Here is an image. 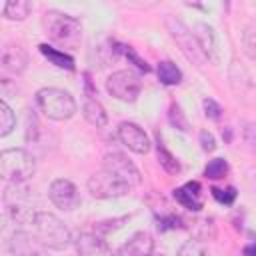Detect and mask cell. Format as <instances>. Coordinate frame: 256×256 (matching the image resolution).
I'll return each instance as SVG.
<instances>
[{"instance_id":"cell-1","label":"cell","mask_w":256,"mask_h":256,"mask_svg":"<svg viewBox=\"0 0 256 256\" xmlns=\"http://www.w3.org/2000/svg\"><path fill=\"white\" fill-rule=\"evenodd\" d=\"M32 234L40 246L50 248V250H64L70 246V242H74L68 226L52 212L38 210L34 224H32Z\"/></svg>"},{"instance_id":"cell-2","label":"cell","mask_w":256,"mask_h":256,"mask_svg":"<svg viewBox=\"0 0 256 256\" xmlns=\"http://www.w3.org/2000/svg\"><path fill=\"white\" fill-rule=\"evenodd\" d=\"M44 30L48 38L62 48H76L82 38V24L78 18L58 12V10H48L44 14Z\"/></svg>"},{"instance_id":"cell-3","label":"cell","mask_w":256,"mask_h":256,"mask_svg":"<svg viewBox=\"0 0 256 256\" xmlns=\"http://www.w3.org/2000/svg\"><path fill=\"white\" fill-rule=\"evenodd\" d=\"M36 172L34 156L24 148H6L0 152V176L10 184H24Z\"/></svg>"},{"instance_id":"cell-4","label":"cell","mask_w":256,"mask_h":256,"mask_svg":"<svg viewBox=\"0 0 256 256\" xmlns=\"http://www.w3.org/2000/svg\"><path fill=\"white\" fill-rule=\"evenodd\" d=\"M36 106L46 118L56 122L68 120L76 114V100L72 98V94L54 86L40 88L36 92Z\"/></svg>"},{"instance_id":"cell-5","label":"cell","mask_w":256,"mask_h":256,"mask_svg":"<svg viewBox=\"0 0 256 256\" xmlns=\"http://www.w3.org/2000/svg\"><path fill=\"white\" fill-rule=\"evenodd\" d=\"M88 186V192L94 196V198H100V200H108V198H120V196H126L132 186L124 180H120L118 176H114L112 172L108 170H100L96 174H92L86 182Z\"/></svg>"},{"instance_id":"cell-6","label":"cell","mask_w":256,"mask_h":256,"mask_svg":"<svg viewBox=\"0 0 256 256\" xmlns=\"http://www.w3.org/2000/svg\"><path fill=\"white\" fill-rule=\"evenodd\" d=\"M140 80L130 70H116L106 80V90L112 98L120 102H134L140 94Z\"/></svg>"},{"instance_id":"cell-7","label":"cell","mask_w":256,"mask_h":256,"mask_svg":"<svg viewBox=\"0 0 256 256\" xmlns=\"http://www.w3.org/2000/svg\"><path fill=\"white\" fill-rule=\"evenodd\" d=\"M166 26H168V30H170V36H172V38L176 40V44L180 46L182 54H184L190 62H194L196 66H200L202 60H204V54L200 52L194 34H192L180 20H176V18H172V16H166Z\"/></svg>"},{"instance_id":"cell-8","label":"cell","mask_w":256,"mask_h":256,"mask_svg":"<svg viewBox=\"0 0 256 256\" xmlns=\"http://www.w3.org/2000/svg\"><path fill=\"white\" fill-rule=\"evenodd\" d=\"M48 196L52 200V204L64 212H70V210H76L82 202L80 198V192L78 188L74 186V182L66 180V178H56L52 180L50 188H48Z\"/></svg>"},{"instance_id":"cell-9","label":"cell","mask_w":256,"mask_h":256,"mask_svg":"<svg viewBox=\"0 0 256 256\" xmlns=\"http://www.w3.org/2000/svg\"><path fill=\"white\" fill-rule=\"evenodd\" d=\"M104 170L112 172L114 176H118L120 180L128 182L130 186H138L142 182V176L138 172V168L134 166V162L124 156L122 152H108L104 156V164H102Z\"/></svg>"},{"instance_id":"cell-10","label":"cell","mask_w":256,"mask_h":256,"mask_svg":"<svg viewBox=\"0 0 256 256\" xmlns=\"http://www.w3.org/2000/svg\"><path fill=\"white\" fill-rule=\"evenodd\" d=\"M118 140L132 152L136 154H148L150 148H152V142L148 138V134L134 122H120L118 124Z\"/></svg>"},{"instance_id":"cell-11","label":"cell","mask_w":256,"mask_h":256,"mask_svg":"<svg viewBox=\"0 0 256 256\" xmlns=\"http://www.w3.org/2000/svg\"><path fill=\"white\" fill-rule=\"evenodd\" d=\"M192 34L204 58H208L212 64H220V40H218L216 30L206 22H196Z\"/></svg>"},{"instance_id":"cell-12","label":"cell","mask_w":256,"mask_h":256,"mask_svg":"<svg viewBox=\"0 0 256 256\" xmlns=\"http://www.w3.org/2000/svg\"><path fill=\"white\" fill-rule=\"evenodd\" d=\"M74 248H76V256H116L108 246V242L90 230H82L76 234Z\"/></svg>"},{"instance_id":"cell-13","label":"cell","mask_w":256,"mask_h":256,"mask_svg":"<svg viewBox=\"0 0 256 256\" xmlns=\"http://www.w3.org/2000/svg\"><path fill=\"white\" fill-rule=\"evenodd\" d=\"M154 254V240L150 232H134L118 250L116 256H152Z\"/></svg>"},{"instance_id":"cell-14","label":"cell","mask_w":256,"mask_h":256,"mask_svg":"<svg viewBox=\"0 0 256 256\" xmlns=\"http://www.w3.org/2000/svg\"><path fill=\"white\" fill-rule=\"evenodd\" d=\"M200 190H202V188H200L198 182H186L184 186L174 188L172 196H174V200H176L180 206L198 212V210L202 208V204H204V202H202V194H200Z\"/></svg>"},{"instance_id":"cell-15","label":"cell","mask_w":256,"mask_h":256,"mask_svg":"<svg viewBox=\"0 0 256 256\" xmlns=\"http://www.w3.org/2000/svg\"><path fill=\"white\" fill-rule=\"evenodd\" d=\"M82 114H84L86 122L92 124V126H96V128H106L108 126V114H106L104 106L94 96H86L84 98Z\"/></svg>"},{"instance_id":"cell-16","label":"cell","mask_w":256,"mask_h":256,"mask_svg":"<svg viewBox=\"0 0 256 256\" xmlns=\"http://www.w3.org/2000/svg\"><path fill=\"white\" fill-rule=\"evenodd\" d=\"M28 64V56L24 52V48L20 46H6L2 52V66L14 74H22L26 70Z\"/></svg>"},{"instance_id":"cell-17","label":"cell","mask_w":256,"mask_h":256,"mask_svg":"<svg viewBox=\"0 0 256 256\" xmlns=\"http://www.w3.org/2000/svg\"><path fill=\"white\" fill-rule=\"evenodd\" d=\"M38 50H40V54H42L50 64H54L56 68L70 70V72L74 70V58H72L70 54H66L64 50H58V48H54V46H50V44H40Z\"/></svg>"},{"instance_id":"cell-18","label":"cell","mask_w":256,"mask_h":256,"mask_svg":"<svg viewBox=\"0 0 256 256\" xmlns=\"http://www.w3.org/2000/svg\"><path fill=\"white\" fill-rule=\"evenodd\" d=\"M156 156H158L160 166H162L166 172H170V174H178V172H180V162H178L176 156L164 146L162 136H160L158 132H156Z\"/></svg>"},{"instance_id":"cell-19","label":"cell","mask_w":256,"mask_h":256,"mask_svg":"<svg viewBox=\"0 0 256 256\" xmlns=\"http://www.w3.org/2000/svg\"><path fill=\"white\" fill-rule=\"evenodd\" d=\"M156 72H158V80L164 86H176V84L182 82V72H180V68L172 60H162L158 64Z\"/></svg>"},{"instance_id":"cell-20","label":"cell","mask_w":256,"mask_h":256,"mask_svg":"<svg viewBox=\"0 0 256 256\" xmlns=\"http://www.w3.org/2000/svg\"><path fill=\"white\" fill-rule=\"evenodd\" d=\"M32 12V4L28 0H12L4 4V18L8 20H26Z\"/></svg>"},{"instance_id":"cell-21","label":"cell","mask_w":256,"mask_h":256,"mask_svg":"<svg viewBox=\"0 0 256 256\" xmlns=\"http://www.w3.org/2000/svg\"><path fill=\"white\" fill-rule=\"evenodd\" d=\"M16 126V114L6 100H0V136H8Z\"/></svg>"},{"instance_id":"cell-22","label":"cell","mask_w":256,"mask_h":256,"mask_svg":"<svg viewBox=\"0 0 256 256\" xmlns=\"http://www.w3.org/2000/svg\"><path fill=\"white\" fill-rule=\"evenodd\" d=\"M228 174V162L224 160V158H214V160H210L208 164H206V168H204V176L208 178V180H220V178H224Z\"/></svg>"},{"instance_id":"cell-23","label":"cell","mask_w":256,"mask_h":256,"mask_svg":"<svg viewBox=\"0 0 256 256\" xmlns=\"http://www.w3.org/2000/svg\"><path fill=\"white\" fill-rule=\"evenodd\" d=\"M168 122H170L174 128L182 130V132H188V130H190L188 120H186V116H184L182 108H180L176 102H172V104H170V110H168Z\"/></svg>"},{"instance_id":"cell-24","label":"cell","mask_w":256,"mask_h":256,"mask_svg":"<svg viewBox=\"0 0 256 256\" xmlns=\"http://www.w3.org/2000/svg\"><path fill=\"white\" fill-rule=\"evenodd\" d=\"M242 50L244 54L256 62V28H246L242 34Z\"/></svg>"},{"instance_id":"cell-25","label":"cell","mask_w":256,"mask_h":256,"mask_svg":"<svg viewBox=\"0 0 256 256\" xmlns=\"http://www.w3.org/2000/svg\"><path fill=\"white\" fill-rule=\"evenodd\" d=\"M178 256H208V250L198 240H186L178 248Z\"/></svg>"},{"instance_id":"cell-26","label":"cell","mask_w":256,"mask_h":256,"mask_svg":"<svg viewBox=\"0 0 256 256\" xmlns=\"http://www.w3.org/2000/svg\"><path fill=\"white\" fill-rule=\"evenodd\" d=\"M38 134H40V128H38V118H36V114H34V112H30V110H28V114H26L24 138H26V142L30 144V142H36V140H38Z\"/></svg>"},{"instance_id":"cell-27","label":"cell","mask_w":256,"mask_h":256,"mask_svg":"<svg viewBox=\"0 0 256 256\" xmlns=\"http://www.w3.org/2000/svg\"><path fill=\"white\" fill-rule=\"evenodd\" d=\"M120 52H122V54H124V56H126V58H128V60L138 68V70H142V72H150L148 62H146L144 58H140V56H138V52H136L132 46H122V44H120Z\"/></svg>"},{"instance_id":"cell-28","label":"cell","mask_w":256,"mask_h":256,"mask_svg":"<svg viewBox=\"0 0 256 256\" xmlns=\"http://www.w3.org/2000/svg\"><path fill=\"white\" fill-rule=\"evenodd\" d=\"M212 192V196H214V200H218L220 204H232L234 200H236V188L234 186H228L226 190H220V188H212L210 190Z\"/></svg>"},{"instance_id":"cell-29","label":"cell","mask_w":256,"mask_h":256,"mask_svg":"<svg viewBox=\"0 0 256 256\" xmlns=\"http://www.w3.org/2000/svg\"><path fill=\"white\" fill-rule=\"evenodd\" d=\"M202 108H204L206 118H210V120H218L222 116V106L212 98H204L202 100Z\"/></svg>"},{"instance_id":"cell-30","label":"cell","mask_w":256,"mask_h":256,"mask_svg":"<svg viewBox=\"0 0 256 256\" xmlns=\"http://www.w3.org/2000/svg\"><path fill=\"white\" fill-rule=\"evenodd\" d=\"M200 144H202V150L204 152H214L216 150V140H214V136L208 130H202L200 132Z\"/></svg>"},{"instance_id":"cell-31","label":"cell","mask_w":256,"mask_h":256,"mask_svg":"<svg viewBox=\"0 0 256 256\" xmlns=\"http://www.w3.org/2000/svg\"><path fill=\"white\" fill-rule=\"evenodd\" d=\"M244 256H256V242H252L244 248Z\"/></svg>"},{"instance_id":"cell-32","label":"cell","mask_w":256,"mask_h":256,"mask_svg":"<svg viewBox=\"0 0 256 256\" xmlns=\"http://www.w3.org/2000/svg\"><path fill=\"white\" fill-rule=\"evenodd\" d=\"M152 256H166V254H152Z\"/></svg>"}]
</instances>
